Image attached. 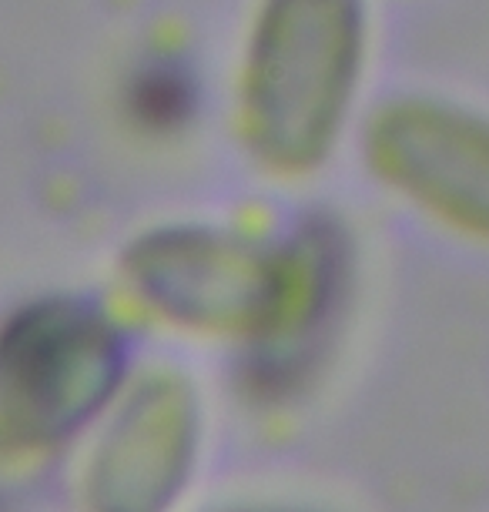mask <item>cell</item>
I'll return each instance as SVG.
<instances>
[{
  "mask_svg": "<svg viewBox=\"0 0 489 512\" xmlns=\"http://www.w3.org/2000/svg\"><path fill=\"white\" fill-rule=\"evenodd\" d=\"M128 379V338L104 308L74 295L21 305L0 322V459L71 446Z\"/></svg>",
  "mask_w": 489,
  "mask_h": 512,
  "instance_id": "2",
  "label": "cell"
},
{
  "mask_svg": "<svg viewBox=\"0 0 489 512\" xmlns=\"http://www.w3.org/2000/svg\"><path fill=\"white\" fill-rule=\"evenodd\" d=\"M369 61V0H258L238 71V134L278 178L339 148Z\"/></svg>",
  "mask_w": 489,
  "mask_h": 512,
  "instance_id": "1",
  "label": "cell"
},
{
  "mask_svg": "<svg viewBox=\"0 0 489 512\" xmlns=\"http://www.w3.org/2000/svg\"><path fill=\"white\" fill-rule=\"evenodd\" d=\"M372 178L419 215L489 245V114L436 94L379 104L362 134Z\"/></svg>",
  "mask_w": 489,
  "mask_h": 512,
  "instance_id": "4",
  "label": "cell"
},
{
  "mask_svg": "<svg viewBox=\"0 0 489 512\" xmlns=\"http://www.w3.org/2000/svg\"><path fill=\"white\" fill-rule=\"evenodd\" d=\"M188 84L178 74L168 71H151L148 77H141L138 94H134V111L141 121H155L168 124L178 121L181 114H188Z\"/></svg>",
  "mask_w": 489,
  "mask_h": 512,
  "instance_id": "7",
  "label": "cell"
},
{
  "mask_svg": "<svg viewBox=\"0 0 489 512\" xmlns=\"http://www.w3.org/2000/svg\"><path fill=\"white\" fill-rule=\"evenodd\" d=\"M201 442V402L185 372H131L94 425L81 492L98 509H161L188 486Z\"/></svg>",
  "mask_w": 489,
  "mask_h": 512,
  "instance_id": "5",
  "label": "cell"
},
{
  "mask_svg": "<svg viewBox=\"0 0 489 512\" xmlns=\"http://www.w3.org/2000/svg\"><path fill=\"white\" fill-rule=\"evenodd\" d=\"M356 278V251L339 221L312 218L285 238V292L275 325L252 355L258 389H292L339 332Z\"/></svg>",
  "mask_w": 489,
  "mask_h": 512,
  "instance_id": "6",
  "label": "cell"
},
{
  "mask_svg": "<svg viewBox=\"0 0 489 512\" xmlns=\"http://www.w3.org/2000/svg\"><path fill=\"white\" fill-rule=\"evenodd\" d=\"M131 302L155 322L255 349L285 292V238L262 241L222 225H158L121 255Z\"/></svg>",
  "mask_w": 489,
  "mask_h": 512,
  "instance_id": "3",
  "label": "cell"
}]
</instances>
